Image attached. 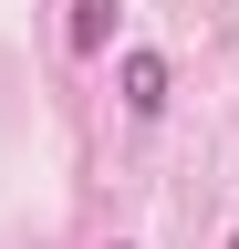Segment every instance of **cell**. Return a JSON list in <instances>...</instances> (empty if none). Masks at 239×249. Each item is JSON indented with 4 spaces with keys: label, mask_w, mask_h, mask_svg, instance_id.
<instances>
[{
    "label": "cell",
    "mask_w": 239,
    "mask_h": 249,
    "mask_svg": "<svg viewBox=\"0 0 239 249\" xmlns=\"http://www.w3.org/2000/svg\"><path fill=\"white\" fill-rule=\"evenodd\" d=\"M114 93H125V114H166V52H125Z\"/></svg>",
    "instance_id": "6da1fadb"
},
{
    "label": "cell",
    "mask_w": 239,
    "mask_h": 249,
    "mask_svg": "<svg viewBox=\"0 0 239 249\" xmlns=\"http://www.w3.org/2000/svg\"><path fill=\"white\" fill-rule=\"evenodd\" d=\"M114 11H125V0H73L63 42H73V52H104V42H114Z\"/></svg>",
    "instance_id": "7a4b0ae2"
},
{
    "label": "cell",
    "mask_w": 239,
    "mask_h": 249,
    "mask_svg": "<svg viewBox=\"0 0 239 249\" xmlns=\"http://www.w3.org/2000/svg\"><path fill=\"white\" fill-rule=\"evenodd\" d=\"M229 249H239V239H229Z\"/></svg>",
    "instance_id": "3957f363"
}]
</instances>
